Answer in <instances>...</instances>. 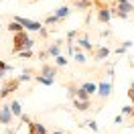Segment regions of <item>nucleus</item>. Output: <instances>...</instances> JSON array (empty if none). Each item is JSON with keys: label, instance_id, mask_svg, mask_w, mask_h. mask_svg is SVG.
I'll return each mask as SVG.
<instances>
[{"label": "nucleus", "instance_id": "nucleus-1", "mask_svg": "<svg viewBox=\"0 0 134 134\" xmlns=\"http://www.w3.org/2000/svg\"><path fill=\"white\" fill-rule=\"evenodd\" d=\"M35 47V41L26 35V31L23 33H16L12 35V53H20V51H26V49H33Z\"/></svg>", "mask_w": 134, "mask_h": 134}, {"label": "nucleus", "instance_id": "nucleus-2", "mask_svg": "<svg viewBox=\"0 0 134 134\" xmlns=\"http://www.w3.org/2000/svg\"><path fill=\"white\" fill-rule=\"evenodd\" d=\"M96 6H98V20H100L102 25H108L110 20H112V16H114V10L110 8L108 4L100 2V0H96Z\"/></svg>", "mask_w": 134, "mask_h": 134}, {"label": "nucleus", "instance_id": "nucleus-3", "mask_svg": "<svg viewBox=\"0 0 134 134\" xmlns=\"http://www.w3.org/2000/svg\"><path fill=\"white\" fill-rule=\"evenodd\" d=\"M12 20L20 23L26 33H29V31H31V33H41V31H43V25L39 23V20H31V18H25V16H14Z\"/></svg>", "mask_w": 134, "mask_h": 134}, {"label": "nucleus", "instance_id": "nucleus-4", "mask_svg": "<svg viewBox=\"0 0 134 134\" xmlns=\"http://www.w3.org/2000/svg\"><path fill=\"white\" fill-rule=\"evenodd\" d=\"M18 85H20V81H18V77H12V79H8L6 83L0 87V100H6L10 93H14L18 90Z\"/></svg>", "mask_w": 134, "mask_h": 134}, {"label": "nucleus", "instance_id": "nucleus-5", "mask_svg": "<svg viewBox=\"0 0 134 134\" xmlns=\"http://www.w3.org/2000/svg\"><path fill=\"white\" fill-rule=\"evenodd\" d=\"M12 120H14V114H12V110H10V104H2V106H0V124L10 126Z\"/></svg>", "mask_w": 134, "mask_h": 134}, {"label": "nucleus", "instance_id": "nucleus-6", "mask_svg": "<svg viewBox=\"0 0 134 134\" xmlns=\"http://www.w3.org/2000/svg\"><path fill=\"white\" fill-rule=\"evenodd\" d=\"M110 93H112V81H108L104 77V79H100V83H98V96H100L102 100H108Z\"/></svg>", "mask_w": 134, "mask_h": 134}, {"label": "nucleus", "instance_id": "nucleus-7", "mask_svg": "<svg viewBox=\"0 0 134 134\" xmlns=\"http://www.w3.org/2000/svg\"><path fill=\"white\" fill-rule=\"evenodd\" d=\"M110 53H112V49H110V47L100 45V47H96V49H93V61H104Z\"/></svg>", "mask_w": 134, "mask_h": 134}, {"label": "nucleus", "instance_id": "nucleus-8", "mask_svg": "<svg viewBox=\"0 0 134 134\" xmlns=\"http://www.w3.org/2000/svg\"><path fill=\"white\" fill-rule=\"evenodd\" d=\"M61 47H63V41L57 39L55 43H51L45 51H47V55H49V57H59V55H61Z\"/></svg>", "mask_w": 134, "mask_h": 134}, {"label": "nucleus", "instance_id": "nucleus-9", "mask_svg": "<svg viewBox=\"0 0 134 134\" xmlns=\"http://www.w3.org/2000/svg\"><path fill=\"white\" fill-rule=\"evenodd\" d=\"M39 75H45V77H51V79H55V75H57V65H49V63H43L41 73H39Z\"/></svg>", "mask_w": 134, "mask_h": 134}, {"label": "nucleus", "instance_id": "nucleus-10", "mask_svg": "<svg viewBox=\"0 0 134 134\" xmlns=\"http://www.w3.org/2000/svg\"><path fill=\"white\" fill-rule=\"evenodd\" d=\"M53 14H55L59 20H65V18L71 14V8H69V6H59V8H55V12H53Z\"/></svg>", "mask_w": 134, "mask_h": 134}, {"label": "nucleus", "instance_id": "nucleus-11", "mask_svg": "<svg viewBox=\"0 0 134 134\" xmlns=\"http://www.w3.org/2000/svg\"><path fill=\"white\" fill-rule=\"evenodd\" d=\"M77 43H79V47H81L83 51H93V49H96V47H93L92 43H90V39H87V35H81V37L77 39Z\"/></svg>", "mask_w": 134, "mask_h": 134}, {"label": "nucleus", "instance_id": "nucleus-12", "mask_svg": "<svg viewBox=\"0 0 134 134\" xmlns=\"http://www.w3.org/2000/svg\"><path fill=\"white\" fill-rule=\"evenodd\" d=\"M73 108L77 112H87L92 108V102H83V100H73Z\"/></svg>", "mask_w": 134, "mask_h": 134}, {"label": "nucleus", "instance_id": "nucleus-13", "mask_svg": "<svg viewBox=\"0 0 134 134\" xmlns=\"http://www.w3.org/2000/svg\"><path fill=\"white\" fill-rule=\"evenodd\" d=\"M73 4H75V8H79V10H87L96 4V0H73Z\"/></svg>", "mask_w": 134, "mask_h": 134}, {"label": "nucleus", "instance_id": "nucleus-14", "mask_svg": "<svg viewBox=\"0 0 134 134\" xmlns=\"http://www.w3.org/2000/svg\"><path fill=\"white\" fill-rule=\"evenodd\" d=\"M83 92H87L90 96H93V93H98V83H93V81H85V83L79 85Z\"/></svg>", "mask_w": 134, "mask_h": 134}, {"label": "nucleus", "instance_id": "nucleus-15", "mask_svg": "<svg viewBox=\"0 0 134 134\" xmlns=\"http://www.w3.org/2000/svg\"><path fill=\"white\" fill-rule=\"evenodd\" d=\"M10 110H12V114L18 116V118H23V114H25V112H23V106H20V102H18V100L10 102Z\"/></svg>", "mask_w": 134, "mask_h": 134}, {"label": "nucleus", "instance_id": "nucleus-16", "mask_svg": "<svg viewBox=\"0 0 134 134\" xmlns=\"http://www.w3.org/2000/svg\"><path fill=\"white\" fill-rule=\"evenodd\" d=\"M73 57H75V63H79V65H83L85 61H87V59H85V55H83V49H81V47H75V49H73Z\"/></svg>", "mask_w": 134, "mask_h": 134}, {"label": "nucleus", "instance_id": "nucleus-17", "mask_svg": "<svg viewBox=\"0 0 134 134\" xmlns=\"http://www.w3.org/2000/svg\"><path fill=\"white\" fill-rule=\"evenodd\" d=\"M8 31H10L12 35H16V33H23L25 29H23V25H20V23H16V20H10V23H8Z\"/></svg>", "mask_w": 134, "mask_h": 134}, {"label": "nucleus", "instance_id": "nucleus-18", "mask_svg": "<svg viewBox=\"0 0 134 134\" xmlns=\"http://www.w3.org/2000/svg\"><path fill=\"white\" fill-rule=\"evenodd\" d=\"M35 81L41 85H53L55 83V79H51V77H45V75H35Z\"/></svg>", "mask_w": 134, "mask_h": 134}, {"label": "nucleus", "instance_id": "nucleus-19", "mask_svg": "<svg viewBox=\"0 0 134 134\" xmlns=\"http://www.w3.org/2000/svg\"><path fill=\"white\" fill-rule=\"evenodd\" d=\"M31 79H35V77H33V71H31V69H25V71H23V75H18V81H20V83H25V81H31Z\"/></svg>", "mask_w": 134, "mask_h": 134}, {"label": "nucleus", "instance_id": "nucleus-20", "mask_svg": "<svg viewBox=\"0 0 134 134\" xmlns=\"http://www.w3.org/2000/svg\"><path fill=\"white\" fill-rule=\"evenodd\" d=\"M75 100H83V102H90V100H92V96H90L87 92H83V90L79 87V90H77V93H75Z\"/></svg>", "mask_w": 134, "mask_h": 134}, {"label": "nucleus", "instance_id": "nucleus-21", "mask_svg": "<svg viewBox=\"0 0 134 134\" xmlns=\"http://www.w3.org/2000/svg\"><path fill=\"white\" fill-rule=\"evenodd\" d=\"M35 134H49L47 126L41 124V122H35Z\"/></svg>", "mask_w": 134, "mask_h": 134}, {"label": "nucleus", "instance_id": "nucleus-22", "mask_svg": "<svg viewBox=\"0 0 134 134\" xmlns=\"http://www.w3.org/2000/svg\"><path fill=\"white\" fill-rule=\"evenodd\" d=\"M67 63H69V59H67L65 55H59V57H55V65H57V67H65Z\"/></svg>", "mask_w": 134, "mask_h": 134}, {"label": "nucleus", "instance_id": "nucleus-23", "mask_svg": "<svg viewBox=\"0 0 134 134\" xmlns=\"http://www.w3.org/2000/svg\"><path fill=\"white\" fill-rule=\"evenodd\" d=\"M85 126H87L92 132H100V126H98V122H96V120H85Z\"/></svg>", "mask_w": 134, "mask_h": 134}, {"label": "nucleus", "instance_id": "nucleus-24", "mask_svg": "<svg viewBox=\"0 0 134 134\" xmlns=\"http://www.w3.org/2000/svg\"><path fill=\"white\" fill-rule=\"evenodd\" d=\"M130 47H132V41H124V43H122V45L116 49V53H120V55H122V53H124V51H128Z\"/></svg>", "mask_w": 134, "mask_h": 134}, {"label": "nucleus", "instance_id": "nucleus-25", "mask_svg": "<svg viewBox=\"0 0 134 134\" xmlns=\"http://www.w3.org/2000/svg\"><path fill=\"white\" fill-rule=\"evenodd\" d=\"M8 71H12V65L4 63V61L0 59V75H4V73H8Z\"/></svg>", "mask_w": 134, "mask_h": 134}, {"label": "nucleus", "instance_id": "nucleus-26", "mask_svg": "<svg viewBox=\"0 0 134 134\" xmlns=\"http://www.w3.org/2000/svg\"><path fill=\"white\" fill-rule=\"evenodd\" d=\"M77 90H79V87H75L73 83H69V85H67V96H69L71 100H75V93H77Z\"/></svg>", "mask_w": 134, "mask_h": 134}, {"label": "nucleus", "instance_id": "nucleus-27", "mask_svg": "<svg viewBox=\"0 0 134 134\" xmlns=\"http://www.w3.org/2000/svg\"><path fill=\"white\" fill-rule=\"evenodd\" d=\"M59 23H61V20H59L55 14H49V16L45 18V25H59Z\"/></svg>", "mask_w": 134, "mask_h": 134}, {"label": "nucleus", "instance_id": "nucleus-28", "mask_svg": "<svg viewBox=\"0 0 134 134\" xmlns=\"http://www.w3.org/2000/svg\"><path fill=\"white\" fill-rule=\"evenodd\" d=\"M132 114H134V106H130V104L122 106V116H132Z\"/></svg>", "mask_w": 134, "mask_h": 134}, {"label": "nucleus", "instance_id": "nucleus-29", "mask_svg": "<svg viewBox=\"0 0 134 134\" xmlns=\"http://www.w3.org/2000/svg\"><path fill=\"white\" fill-rule=\"evenodd\" d=\"M18 55H20V57H23V59H31V57H33V49H26V51H20V53H18Z\"/></svg>", "mask_w": 134, "mask_h": 134}, {"label": "nucleus", "instance_id": "nucleus-30", "mask_svg": "<svg viewBox=\"0 0 134 134\" xmlns=\"http://www.w3.org/2000/svg\"><path fill=\"white\" fill-rule=\"evenodd\" d=\"M128 98L132 100V106H134V87H128Z\"/></svg>", "mask_w": 134, "mask_h": 134}, {"label": "nucleus", "instance_id": "nucleus-31", "mask_svg": "<svg viewBox=\"0 0 134 134\" xmlns=\"http://www.w3.org/2000/svg\"><path fill=\"white\" fill-rule=\"evenodd\" d=\"M47 57H49V55H47V51L43 49V51H41V53H39V59H47Z\"/></svg>", "mask_w": 134, "mask_h": 134}, {"label": "nucleus", "instance_id": "nucleus-32", "mask_svg": "<svg viewBox=\"0 0 134 134\" xmlns=\"http://www.w3.org/2000/svg\"><path fill=\"white\" fill-rule=\"evenodd\" d=\"M118 4H124V2H132V0H116Z\"/></svg>", "mask_w": 134, "mask_h": 134}, {"label": "nucleus", "instance_id": "nucleus-33", "mask_svg": "<svg viewBox=\"0 0 134 134\" xmlns=\"http://www.w3.org/2000/svg\"><path fill=\"white\" fill-rule=\"evenodd\" d=\"M51 134H63V132H61V130H55V132H51Z\"/></svg>", "mask_w": 134, "mask_h": 134}, {"label": "nucleus", "instance_id": "nucleus-34", "mask_svg": "<svg viewBox=\"0 0 134 134\" xmlns=\"http://www.w3.org/2000/svg\"><path fill=\"white\" fill-rule=\"evenodd\" d=\"M130 87H134V79H132V83H130Z\"/></svg>", "mask_w": 134, "mask_h": 134}, {"label": "nucleus", "instance_id": "nucleus-35", "mask_svg": "<svg viewBox=\"0 0 134 134\" xmlns=\"http://www.w3.org/2000/svg\"><path fill=\"white\" fill-rule=\"evenodd\" d=\"M29 2H37V0H29Z\"/></svg>", "mask_w": 134, "mask_h": 134}, {"label": "nucleus", "instance_id": "nucleus-36", "mask_svg": "<svg viewBox=\"0 0 134 134\" xmlns=\"http://www.w3.org/2000/svg\"><path fill=\"white\" fill-rule=\"evenodd\" d=\"M0 29H2V25H0Z\"/></svg>", "mask_w": 134, "mask_h": 134}, {"label": "nucleus", "instance_id": "nucleus-37", "mask_svg": "<svg viewBox=\"0 0 134 134\" xmlns=\"http://www.w3.org/2000/svg\"><path fill=\"white\" fill-rule=\"evenodd\" d=\"M0 77H2V75H0Z\"/></svg>", "mask_w": 134, "mask_h": 134}]
</instances>
